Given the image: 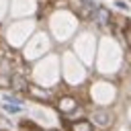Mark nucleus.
Wrapping results in <instances>:
<instances>
[{"mask_svg":"<svg viewBox=\"0 0 131 131\" xmlns=\"http://www.w3.org/2000/svg\"><path fill=\"white\" fill-rule=\"evenodd\" d=\"M57 108H59L63 115H70V113H74V111L78 108V100L72 98V96H61V98L57 100Z\"/></svg>","mask_w":131,"mask_h":131,"instance_id":"obj_1","label":"nucleus"},{"mask_svg":"<svg viewBox=\"0 0 131 131\" xmlns=\"http://www.w3.org/2000/svg\"><path fill=\"white\" fill-rule=\"evenodd\" d=\"M70 131H94V125L86 119H80V121L70 123Z\"/></svg>","mask_w":131,"mask_h":131,"instance_id":"obj_2","label":"nucleus"},{"mask_svg":"<svg viewBox=\"0 0 131 131\" xmlns=\"http://www.w3.org/2000/svg\"><path fill=\"white\" fill-rule=\"evenodd\" d=\"M29 92H31V96H35L37 100H49V98H51V94H49L47 90H39L37 86H29Z\"/></svg>","mask_w":131,"mask_h":131,"instance_id":"obj_3","label":"nucleus"},{"mask_svg":"<svg viewBox=\"0 0 131 131\" xmlns=\"http://www.w3.org/2000/svg\"><path fill=\"white\" fill-rule=\"evenodd\" d=\"M20 108H23L20 104H10V102H6V104H4V111H6V113H10V115H14V113H18Z\"/></svg>","mask_w":131,"mask_h":131,"instance_id":"obj_4","label":"nucleus"},{"mask_svg":"<svg viewBox=\"0 0 131 131\" xmlns=\"http://www.w3.org/2000/svg\"><path fill=\"white\" fill-rule=\"evenodd\" d=\"M125 45H127V49H131V25L125 29Z\"/></svg>","mask_w":131,"mask_h":131,"instance_id":"obj_5","label":"nucleus"},{"mask_svg":"<svg viewBox=\"0 0 131 131\" xmlns=\"http://www.w3.org/2000/svg\"><path fill=\"white\" fill-rule=\"evenodd\" d=\"M6 102H12V104H23V100H20L18 96H10V94H6Z\"/></svg>","mask_w":131,"mask_h":131,"instance_id":"obj_6","label":"nucleus"}]
</instances>
